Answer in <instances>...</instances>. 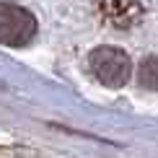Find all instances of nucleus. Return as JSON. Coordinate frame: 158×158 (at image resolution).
Masks as SVG:
<instances>
[{"instance_id": "obj_2", "label": "nucleus", "mask_w": 158, "mask_h": 158, "mask_svg": "<svg viewBox=\"0 0 158 158\" xmlns=\"http://www.w3.org/2000/svg\"><path fill=\"white\" fill-rule=\"evenodd\" d=\"M36 34V18L16 3H0V44L23 47Z\"/></svg>"}, {"instance_id": "obj_3", "label": "nucleus", "mask_w": 158, "mask_h": 158, "mask_svg": "<svg viewBox=\"0 0 158 158\" xmlns=\"http://www.w3.org/2000/svg\"><path fill=\"white\" fill-rule=\"evenodd\" d=\"M98 13L109 23L130 29L143 18V0H98Z\"/></svg>"}, {"instance_id": "obj_4", "label": "nucleus", "mask_w": 158, "mask_h": 158, "mask_svg": "<svg viewBox=\"0 0 158 158\" xmlns=\"http://www.w3.org/2000/svg\"><path fill=\"white\" fill-rule=\"evenodd\" d=\"M137 81H140L143 88H158V57H148V60L140 62Z\"/></svg>"}, {"instance_id": "obj_1", "label": "nucleus", "mask_w": 158, "mask_h": 158, "mask_svg": "<svg viewBox=\"0 0 158 158\" xmlns=\"http://www.w3.org/2000/svg\"><path fill=\"white\" fill-rule=\"evenodd\" d=\"M88 68L96 75V81L109 88H122L132 73V62L127 52L119 47H96L88 57Z\"/></svg>"}]
</instances>
